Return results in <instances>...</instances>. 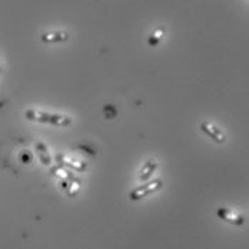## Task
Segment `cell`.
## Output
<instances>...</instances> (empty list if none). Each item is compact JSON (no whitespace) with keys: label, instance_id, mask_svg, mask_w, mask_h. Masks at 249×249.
Instances as JSON below:
<instances>
[{"label":"cell","instance_id":"7","mask_svg":"<svg viewBox=\"0 0 249 249\" xmlns=\"http://www.w3.org/2000/svg\"><path fill=\"white\" fill-rule=\"evenodd\" d=\"M157 166H159V161L156 159H150L144 167H142V173H140V181H147L148 178L153 176V173L157 170Z\"/></svg>","mask_w":249,"mask_h":249},{"label":"cell","instance_id":"3","mask_svg":"<svg viewBox=\"0 0 249 249\" xmlns=\"http://www.w3.org/2000/svg\"><path fill=\"white\" fill-rule=\"evenodd\" d=\"M216 216L220 219V220H225L233 226H242L245 223V217L241 216V214H233L228 208H219L216 211Z\"/></svg>","mask_w":249,"mask_h":249},{"label":"cell","instance_id":"1","mask_svg":"<svg viewBox=\"0 0 249 249\" xmlns=\"http://www.w3.org/2000/svg\"><path fill=\"white\" fill-rule=\"evenodd\" d=\"M25 118L29 120V121L51 124V125H56V127H68V125L72 124V118L68 117V115L51 114V112L37 111V109H26L25 111Z\"/></svg>","mask_w":249,"mask_h":249},{"label":"cell","instance_id":"2","mask_svg":"<svg viewBox=\"0 0 249 249\" xmlns=\"http://www.w3.org/2000/svg\"><path fill=\"white\" fill-rule=\"evenodd\" d=\"M161 187H163V181H161L160 178L153 180V181H147V183H144V184L139 186V187H136L134 190H131V192H130V199H131V200H134V202L142 200V197H145V196H148V195L156 193V192H157V190H160Z\"/></svg>","mask_w":249,"mask_h":249},{"label":"cell","instance_id":"6","mask_svg":"<svg viewBox=\"0 0 249 249\" xmlns=\"http://www.w3.org/2000/svg\"><path fill=\"white\" fill-rule=\"evenodd\" d=\"M70 39L68 32H49V34H42L40 40L46 45H52V43H62L67 42Z\"/></svg>","mask_w":249,"mask_h":249},{"label":"cell","instance_id":"5","mask_svg":"<svg viewBox=\"0 0 249 249\" xmlns=\"http://www.w3.org/2000/svg\"><path fill=\"white\" fill-rule=\"evenodd\" d=\"M35 150L39 161H40L45 167H51V166H52V156H51V153H49L46 144L43 142H36Z\"/></svg>","mask_w":249,"mask_h":249},{"label":"cell","instance_id":"4","mask_svg":"<svg viewBox=\"0 0 249 249\" xmlns=\"http://www.w3.org/2000/svg\"><path fill=\"white\" fill-rule=\"evenodd\" d=\"M200 130H202L211 140H213V142H217V144H223V142H226L225 134H223L217 127H214L213 124H211V123L203 121V123L200 124Z\"/></svg>","mask_w":249,"mask_h":249},{"label":"cell","instance_id":"9","mask_svg":"<svg viewBox=\"0 0 249 249\" xmlns=\"http://www.w3.org/2000/svg\"><path fill=\"white\" fill-rule=\"evenodd\" d=\"M0 73H1V65H0Z\"/></svg>","mask_w":249,"mask_h":249},{"label":"cell","instance_id":"8","mask_svg":"<svg viewBox=\"0 0 249 249\" xmlns=\"http://www.w3.org/2000/svg\"><path fill=\"white\" fill-rule=\"evenodd\" d=\"M164 35V29L163 28H160V29H157V31H154L153 32V35L148 37V45L150 46H157L159 43H160V40H161V37Z\"/></svg>","mask_w":249,"mask_h":249}]
</instances>
